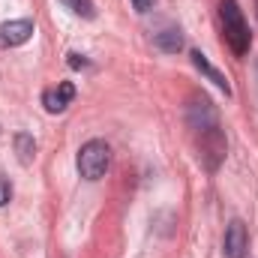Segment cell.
Masks as SVG:
<instances>
[{"mask_svg": "<svg viewBox=\"0 0 258 258\" xmlns=\"http://www.w3.org/2000/svg\"><path fill=\"white\" fill-rule=\"evenodd\" d=\"M219 18H222V36H225L228 48L237 57H246L249 45H252V33H249V24L243 18L240 3L237 0H219Z\"/></svg>", "mask_w": 258, "mask_h": 258, "instance_id": "obj_1", "label": "cell"}, {"mask_svg": "<svg viewBox=\"0 0 258 258\" xmlns=\"http://www.w3.org/2000/svg\"><path fill=\"white\" fill-rule=\"evenodd\" d=\"M108 165H111V150H108L105 141L93 138V141H87V144L78 150V174H81L84 180H99V177H105Z\"/></svg>", "mask_w": 258, "mask_h": 258, "instance_id": "obj_2", "label": "cell"}, {"mask_svg": "<svg viewBox=\"0 0 258 258\" xmlns=\"http://www.w3.org/2000/svg\"><path fill=\"white\" fill-rule=\"evenodd\" d=\"M195 135H198V159H201L204 171L213 174V171L225 162V150H228L225 132H222V126L216 123V126L201 129V132H195Z\"/></svg>", "mask_w": 258, "mask_h": 258, "instance_id": "obj_3", "label": "cell"}, {"mask_svg": "<svg viewBox=\"0 0 258 258\" xmlns=\"http://www.w3.org/2000/svg\"><path fill=\"white\" fill-rule=\"evenodd\" d=\"M222 255L225 258H249V231L243 219H231L222 237Z\"/></svg>", "mask_w": 258, "mask_h": 258, "instance_id": "obj_4", "label": "cell"}, {"mask_svg": "<svg viewBox=\"0 0 258 258\" xmlns=\"http://www.w3.org/2000/svg\"><path fill=\"white\" fill-rule=\"evenodd\" d=\"M186 123L195 132L210 129V126L219 123V114H216V108H213V102L207 96H192L189 99V105H186Z\"/></svg>", "mask_w": 258, "mask_h": 258, "instance_id": "obj_5", "label": "cell"}, {"mask_svg": "<svg viewBox=\"0 0 258 258\" xmlns=\"http://www.w3.org/2000/svg\"><path fill=\"white\" fill-rule=\"evenodd\" d=\"M33 36V21L30 18H18V21H6L0 24V45L3 48H18Z\"/></svg>", "mask_w": 258, "mask_h": 258, "instance_id": "obj_6", "label": "cell"}, {"mask_svg": "<svg viewBox=\"0 0 258 258\" xmlns=\"http://www.w3.org/2000/svg\"><path fill=\"white\" fill-rule=\"evenodd\" d=\"M72 99H75V84L72 81H60L57 87H51V90L42 93V105H45L48 114H60Z\"/></svg>", "mask_w": 258, "mask_h": 258, "instance_id": "obj_7", "label": "cell"}, {"mask_svg": "<svg viewBox=\"0 0 258 258\" xmlns=\"http://www.w3.org/2000/svg\"><path fill=\"white\" fill-rule=\"evenodd\" d=\"M189 57H192V66L201 72V75H204V78H207V81H213V84H216V87H219L225 96H231V84H228V78H225V75H222V72H219L213 63H210V60H207L201 51H192Z\"/></svg>", "mask_w": 258, "mask_h": 258, "instance_id": "obj_8", "label": "cell"}, {"mask_svg": "<svg viewBox=\"0 0 258 258\" xmlns=\"http://www.w3.org/2000/svg\"><path fill=\"white\" fill-rule=\"evenodd\" d=\"M153 45L165 54H177L183 48V33L177 27H162L159 33H153Z\"/></svg>", "mask_w": 258, "mask_h": 258, "instance_id": "obj_9", "label": "cell"}, {"mask_svg": "<svg viewBox=\"0 0 258 258\" xmlns=\"http://www.w3.org/2000/svg\"><path fill=\"white\" fill-rule=\"evenodd\" d=\"M15 153H18L21 165H30V162H33V156H36V141H33L30 132H18V135H15Z\"/></svg>", "mask_w": 258, "mask_h": 258, "instance_id": "obj_10", "label": "cell"}, {"mask_svg": "<svg viewBox=\"0 0 258 258\" xmlns=\"http://www.w3.org/2000/svg\"><path fill=\"white\" fill-rule=\"evenodd\" d=\"M60 3H63L72 15H81V18H96V6H93V0H60Z\"/></svg>", "mask_w": 258, "mask_h": 258, "instance_id": "obj_11", "label": "cell"}, {"mask_svg": "<svg viewBox=\"0 0 258 258\" xmlns=\"http://www.w3.org/2000/svg\"><path fill=\"white\" fill-rule=\"evenodd\" d=\"M9 198H12V186H9V180H6V177H0V207H3V204H9Z\"/></svg>", "mask_w": 258, "mask_h": 258, "instance_id": "obj_12", "label": "cell"}, {"mask_svg": "<svg viewBox=\"0 0 258 258\" xmlns=\"http://www.w3.org/2000/svg\"><path fill=\"white\" fill-rule=\"evenodd\" d=\"M129 3H132V9H135V12H141V15H144V12H150V9H153V3H156V0H129Z\"/></svg>", "mask_w": 258, "mask_h": 258, "instance_id": "obj_13", "label": "cell"}, {"mask_svg": "<svg viewBox=\"0 0 258 258\" xmlns=\"http://www.w3.org/2000/svg\"><path fill=\"white\" fill-rule=\"evenodd\" d=\"M69 66H72V69H84V66H90V60H87L84 54H75V51H72V54H69Z\"/></svg>", "mask_w": 258, "mask_h": 258, "instance_id": "obj_14", "label": "cell"}, {"mask_svg": "<svg viewBox=\"0 0 258 258\" xmlns=\"http://www.w3.org/2000/svg\"><path fill=\"white\" fill-rule=\"evenodd\" d=\"M255 18H258V0H255Z\"/></svg>", "mask_w": 258, "mask_h": 258, "instance_id": "obj_15", "label": "cell"}, {"mask_svg": "<svg viewBox=\"0 0 258 258\" xmlns=\"http://www.w3.org/2000/svg\"><path fill=\"white\" fill-rule=\"evenodd\" d=\"M255 78H258V63H255Z\"/></svg>", "mask_w": 258, "mask_h": 258, "instance_id": "obj_16", "label": "cell"}]
</instances>
